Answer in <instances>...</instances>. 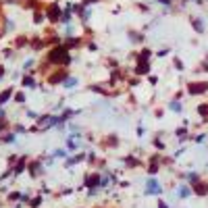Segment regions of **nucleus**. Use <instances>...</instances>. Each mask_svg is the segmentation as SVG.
I'll use <instances>...</instances> for the list:
<instances>
[{
	"label": "nucleus",
	"mask_w": 208,
	"mask_h": 208,
	"mask_svg": "<svg viewBox=\"0 0 208 208\" xmlns=\"http://www.w3.org/2000/svg\"><path fill=\"white\" fill-rule=\"evenodd\" d=\"M50 60H54V63H69V54H67V50L65 48H56L54 52L50 54Z\"/></svg>",
	"instance_id": "nucleus-1"
},
{
	"label": "nucleus",
	"mask_w": 208,
	"mask_h": 208,
	"mask_svg": "<svg viewBox=\"0 0 208 208\" xmlns=\"http://www.w3.org/2000/svg\"><path fill=\"white\" fill-rule=\"evenodd\" d=\"M206 90V83H192L189 85V94H202Z\"/></svg>",
	"instance_id": "nucleus-2"
},
{
	"label": "nucleus",
	"mask_w": 208,
	"mask_h": 208,
	"mask_svg": "<svg viewBox=\"0 0 208 208\" xmlns=\"http://www.w3.org/2000/svg\"><path fill=\"white\" fill-rule=\"evenodd\" d=\"M146 192H148V194H160V185H156V181H148Z\"/></svg>",
	"instance_id": "nucleus-3"
},
{
	"label": "nucleus",
	"mask_w": 208,
	"mask_h": 208,
	"mask_svg": "<svg viewBox=\"0 0 208 208\" xmlns=\"http://www.w3.org/2000/svg\"><path fill=\"white\" fill-rule=\"evenodd\" d=\"M98 181H100V177H98V175H90V177H85V183H88L90 187L98 185Z\"/></svg>",
	"instance_id": "nucleus-4"
},
{
	"label": "nucleus",
	"mask_w": 208,
	"mask_h": 208,
	"mask_svg": "<svg viewBox=\"0 0 208 208\" xmlns=\"http://www.w3.org/2000/svg\"><path fill=\"white\" fill-rule=\"evenodd\" d=\"M8 98H11V90H6V92H2V94H0V102H2V104H4Z\"/></svg>",
	"instance_id": "nucleus-5"
},
{
	"label": "nucleus",
	"mask_w": 208,
	"mask_h": 208,
	"mask_svg": "<svg viewBox=\"0 0 208 208\" xmlns=\"http://www.w3.org/2000/svg\"><path fill=\"white\" fill-rule=\"evenodd\" d=\"M75 83H77L75 79H67V83H65V85H67V88H75Z\"/></svg>",
	"instance_id": "nucleus-6"
},
{
	"label": "nucleus",
	"mask_w": 208,
	"mask_h": 208,
	"mask_svg": "<svg viewBox=\"0 0 208 208\" xmlns=\"http://www.w3.org/2000/svg\"><path fill=\"white\" fill-rule=\"evenodd\" d=\"M171 108H173V110H179L181 104H179V102H171Z\"/></svg>",
	"instance_id": "nucleus-7"
},
{
	"label": "nucleus",
	"mask_w": 208,
	"mask_h": 208,
	"mask_svg": "<svg viewBox=\"0 0 208 208\" xmlns=\"http://www.w3.org/2000/svg\"><path fill=\"white\" fill-rule=\"evenodd\" d=\"M187 194H189L187 187H181V189H179V196H187Z\"/></svg>",
	"instance_id": "nucleus-8"
},
{
	"label": "nucleus",
	"mask_w": 208,
	"mask_h": 208,
	"mask_svg": "<svg viewBox=\"0 0 208 208\" xmlns=\"http://www.w3.org/2000/svg\"><path fill=\"white\" fill-rule=\"evenodd\" d=\"M200 112L202 115H208V106H200Z\"/></svg>",
	"instance_id": "nucleus-9"
},
{
	"label": "nucleus",
	"mask_w": 208,
	"mask_h": 208,
	"mask_svg": "<svg viewBox=\"0 0 208 208\" xmlns=\"http://www.w3.org/2000/svg\"><path fill=\"white\" fill-rule=\"evenodd\" d=\"M0 75H2V69H0Z\"/></svg>",
	"instance_id": "nucleus-10"
}]
</instances>
